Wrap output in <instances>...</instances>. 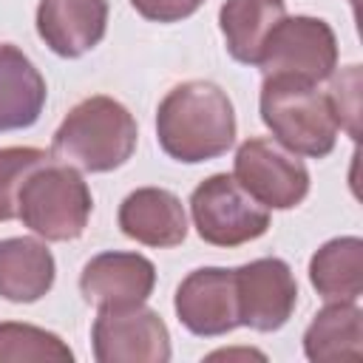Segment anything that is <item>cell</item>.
Returning <instances> with one entry per match:
<instances>
[{
  "mask_svg": "<svg viewBox=\"0 0 363 363\" xmlns=\"http://www.w3.org/2000/svg\"><path fill=\"white\" fill-rule=\"evenodd\" d=\"M156 136L176 162H207L235 142V111L230 96L204 79L176 85L156 111Z\"/></svg>",
  "mask_w": 363,
  "mask_h": 363,
  "instance_id": "1",
  "label": "cell"
},
{
  "mask_svg": "<svg viewBox=\"0 0 363 363\" xmlns=\"http://www.w3.org/2000/svg\"><path fill=\"white\" fill-rule=\"evenodd\" d=\"M136 136V119L122 102L88 96L57 128L51 156L85 173H108L133 156Z\"/></svg>",
  "mask_w": 363,
  "mask_h": 363,
  "instance_id": "2",
  "label": "cell"
},
{
  "mask_svg": "<svg viewBox=\"0 0 363 363\" xmlns=\"http://www.w3.org/2000/svg\"><path fill=\"white\" fill-rule=\"evenodd\" d=\"M261 119L275 142L298 156L323 159L337 142V119L323 91L315 82L269 74L261 85Z\"/></svg>",
  "mask_w": 363,
  "mask_h": 363,
  "instance_id": "3",
  "label": "cell"
},
{
  "mask_svg": "<svg viewBox=\"0 0 363 363\" xmlns=\"http://www.w3.org/2000/svg\"><path fill=\"white\" fill-rule=\"evenodd\" d=\"M91 190L82 176L54 156L40 164L20 187L17 218L45 241H74L91 218Z\"/></svg>",
  "mask_w": 363,
  "mask_h": 363,
  "instance_id": "4",
  "label": "cell"
},
{
  "mask_svg": "<svg viewBox=\"0 0 363 363\" xmlns=\"http://www.w3.org/2000/svg\"><path fill=\"white\" fill-rule=\"evenodd\" d=\"M190 213L199 235L213 247H238L255 241L269 227V207L255 201L235 176L216 173L190 196Z\"/></svg>",
  "mask_w": 363,
  "mask_h": 363,
  "instance_id": "5",
  "label": "cell"
},
{
  "mask_svg": "<svg viewBox=\"0 0 363 363\" xmlns=\"http://www.w3.org/2000/svg\"><path fill=\"white\" fill-rule=\"evenodd\" d=\"M258 65L264 77L289 74L309 82L332 77L337 65V40L326 20L318 17H284L267 37Z\"/></svg>",
  "mask_w": 363,
  "mask_h": 363,
  "instance_id": "6",
  "label": "cell"
},
{
  "mask_svg": "<svg viewBox=\"0 0 363 363\" xmlns=\"http://www.w3.org/2000/svg\"><path fill=\"white\" fill-rule=\"evenodd\" d=\"M235 182L264 207L289 210L309 193V170L275 139L252 136L235 153Z\"/></svg>",
  "mask_w": 363,
  "mask_h": 363,
  "instance_id": "7",
  "label": "cell"
},
{
  "mask_svg": "<svg viewBox=\"0 0 363 363\" xmlns=\"http://www.w3.org/2000/svg\"><path fill=\"white\" fill-rule=\"evenodd\" d=\"M91 340H94V357L99 363L170 360V332L164 320L142 303L99 309L91 329Z\"/></svg>",
  "mask_w": 363,
  "mask_h": 363,
  "instance_id": "8",
  "label": "cell"
},
{
  "mask_svg": "<svg viewBox=\"0 0 363 363\" xmlns=\"http://www.w3.org/2000/svg\"><path fill=\"white\" fill-rule=\"evenodd\" d=\"M233 272L241 326H250L255 332H275L292 318L298 284L286 261L258 258Z\"/></svg>",
  "mask_w": 363,
  "mask_h": 363,
  "instance_id": "9",
  "label": "cell"
},
{
  "mask_svg": "<svg viewBox=\"0 0 363 363\" xmlns=\"http://www.w3.org/2000/svg\"><path fill=\"white\" fill-rule=\"evenodd\" d=\"M176 315L193 335L201 337H218L241 326L235 272L221 267H204L190 272L176 289Z\"/></svg>",
  "mask_w": 363,
  "mask_h": 363,
  "instance_id": "10",
  "label": "cell"
},
{
  "mask_svg": "<svg viewBox=\"0 0 363 363\" xmlns=\"http://www.w3.org/2000/svg\"><path fill=\"white\" fill-rule=\"evenodd\" d=\"M153 284L156 269L139 252H102L91 258L79 275L82 298L99 309L145 303Z\"/></svg>",
  "mask_w": 363,
  "mask_h": 363,
  "instance_id": "11",
  "label": "cell"
},
{
  "mask_svg": "<svg viewBox=\"0 0 363 363\" xmlns=\"http://www.w3.org/2000/svg\"><path fill=\"white\" fill-rule=\"evenodd\" d=\"M108 28L105 0H40L37 34L60 57H82Z\"/></svg>",
  "mask_w": 363,
  "mask_h": 363,
  "instance_id": "12",
  "label": "cell"
},
{
  "mask_svg": "<svg viewBox=\"0 0 363 363\" xmlns=\"http://www.w3.org/2000/svg\"><path fill=\"white\" fill-rule=\"evenodd\" d=\"M119 227L128 238L147 247H176L187 235L182 201L162 187L133 190L119 207Z\"/></svg>",
  "mask_w": 363,
  "mask_h": 363,
  "instance_id": "13",
  "label": "cell"
},
{
  "mask_svg": "<svg viewBox=\"0 0 363 363\" xmlns=\"http://www.w3.org/2000/svg\"><path fill=\"white\" fill-rule=\"evenodd\" d=\"M45 79L11 43H0V133L31 128L45 105Z\"/></svg>",
  "mask_w": 363,
  "mask_h": 363,
  "instance_id": "14",
  "label": "cell"
},
{
  "mask_svg": "<svg viewBox=\"0 0 363 363\" xmlns=\"http://www.w3.org/2000/svg\"><path fill=\"white\" fill-rule=\"evenodd\" d=\"M303 352L315 363H360L363 360V312L354 301L323 306L303 332Z\"/></svg>",
  "mask_w": 363,
  "mask_h": 363,
  "instance_id": "15",
  "label": "cell"
},
{
  "mask_svg": "<svg viewBox=\"0 0 363 363\" xmlns=\"http://www.w3.org/2000/svg\"><path fill=\"white\" fill-rule=\"evenodd\" d=\"M54 284V255L37 238L0 241V295L14 303L40 301Z\"/></svg>",
  "mask_w": 363,
  "mask_h": 363,
  "instance_id": "16",
  "label": "cell"
},
{
  "mask_svg": "<svg viewBox=\"0 0 363 363\" xmlns=\"http://www.w3.org/2000/svg\"><path fill=\"white\" fill-rule=\"evenodd\" d=\"M284 17V0H227L218 14L227 51L238 62L258 65L269 31Z\"/></svg>",
  "mask_w": 363,
  "mask_h": 363,
  "instance_id": "17",
  "label": "cell"
},
{
  "mask_svg": "<svg viewBox=\"0 0 363 363\" xmlns=\"http://www.w3.org/2000/svg\"><path fill=\"white\" fill-rule=\"evenodd\" d=\"M309 281L326 301H357L363 292V241L354 235L326 241L309 261Z\"/></svg>",
  "mask_w": 363,
  "mask_h": 363,
  "instance_id": "18",
  "label": "cell"
},
{
  "mask_svg": "<svg viewBox=\"0 0 363 363\" xmlns=\"http://www.w3.org/2000/svg\"><path fill=\"white\" fill-rule=\"evenodd\" d=\"M68 343L31 323H0V363H71Z\"/></svg>",
  "mask_w": 363,
  "mask_h": 363,
  "instance_id": "19",
  "label": "cell"
},
{
  "mask_svg": "<svg viewBox=\"0 0 363 363\" xmlns=\"http://www.w3.org/2000/svg\"><path fill=\"white\" fill-rule=\"evenodd\" d=\"M51 159L40 147H3L0 150V221L17 218V196L23 182Z\"/></svg>",
  "mask_w": 363,
  "mask_h": 363,
  "instance_id": "20",
  "label": "cell"
},
{
  "mask_svg": "<svg viewBox=\"0 0 363 363\" xmlns=\"http://www.w3.org/2000/svg\"><path fill=\"white\" fill-rule=\"evenodd\" d=\"M326 99L332 105L337 128H343L352 139H357V133H360V128H357V119H360V68L357 65L343 68L332 79Z\"/></svg>",
  "mask_w": 363,
  "mask_h": 363,
  "instance_id": "21",
  "label": "cell"
},
{
  "mask_svg": "<svg viewBox=\"0 0 363 363\" xmlns=\"http://www.w3.org/2000/svg\"><path fill=\"white\" fill-rule=\"evenodd\" d=\"M204 0H130V6L153 23H176L201 9Z\"/></svg>",
  "mask_w": 363,
  "mask_h": 363,
  "instance_id": "22",
  "label": "cell"
}]
</instances>
